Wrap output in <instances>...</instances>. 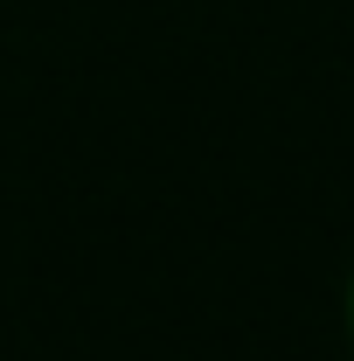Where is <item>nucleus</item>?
I'll list each match as a JSON object with an SVG mask.
<instances>
[{
	"label": "nucleus",
	"mask_w": 354,
	"mask_h": 361,
	"mask_svg": "<svg viewBox=\"0 0 354 361\" xmlns=\"http://www.w3.org/2000/svg\"><path fill=\"white\" fill-rule=\"evenodd\" d=\"M348 341H354V271H348Z\"/></svg>",
	"instance_id": "obj_1"
}]
</instances>
